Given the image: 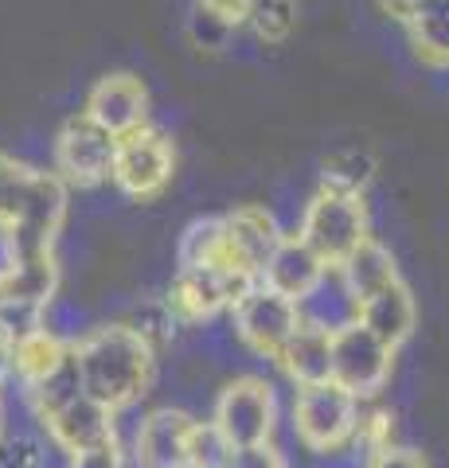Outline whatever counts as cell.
Returning <instances> with one entry per match:
<instances>
[{
  "label": "cell",
  "instance_id": "obj_1",
  "mask_svg": "<svg viewBox=\"0 0 449 468\" xmlns=\"http://www.w3.org/2000/svg\"><path fill=\"white\" fill-rule=\"evenodd\" d=\"M70 359L86 399L122 414L141 402L156 375V351L129 324H94L70 340Z\"/></svg>",
  "mask_w": 449,
  "mask_h": 468
},
{
  "label": "cell",
  "instance_id": "obj_2",
  "mask_svg": "<svg viewBox=\"0 0 449 468\" xmlns=\"http://www.w3.org/2000/svg\"><path fill=\"white\" fill-rule=\"evenodd\" d=\"M67 218V184L55 172L24 168L20 187L12 196L5 223L16 234L20 258L27 254H55V239Z\"/></svg>",
  "mask_w": 449,
  "mask_h": 468
},
{
  "label": "cell",
  "instance_id": "obj_3",
  "mask_svg": "<svg viewBox=\"0 0 449 468\" xmlns=\"http://www.w3.org/2000/svg\"><path fill=\"white\" fill-rule=\"evenodd\" d=\"M211 430L223 437L227 449L270 445L278 430V394L262 375H239L219 390L211 414Z\"/></svg>",
  "mask_w": 449,
  "mask_h": 468
},
{
  "label": "cell",
  "instance_id": "obj_4",
  "mask_svg": "<svg viewBox=\"0 0 449 468\" xmlns=\"http://www.w3.org/2000/svg\"><path fill=\"white\" fill-rule=\"evenodd\" d=\"M359 402L337 383H316V387H297L294 399V433L316 457H332L356 441L359 426Z\"/></svg>",
  "mask_w": 449,
  "mask_h": 468
},
{
  "label": "cell",
  "instance_id": "obj_5",
  "mask_svg": "<svg viewBox=\"0 0 449 468\" xmlns=\"http://www.w3.org/2000/svg\"><path fill=\"white\" fill-rule=\"evenodd\" d=\"M297 239L325 261L328 270H337L340 261L356 250L368 234V207L364 196H344V192H316L301 218Z\"/></svg>",
  "mask_w": 449,
  "mask_h": 468
},
{
  "label": "cell",
  "instance_id": "obj_6",
  "mask_svg": "<svg viewBox=\"0 0 449 468\" xmlns=\"http://www.w3.org/2000/svg\"><path fill=\"white\" fill-rule=\"evenodd\" d=\"M172 168H176L172 141L161 133V129L141 125L134 133L118 137V144H113L110 180L122 196L144 203V199H156L172 184Z\"/></svg>",
  "mask_w": 449,
  "mask_h": 468
},
{
  "label": "cell",
  "instance_id": "obj_7",
  "mask_svg": "<svg viewBox=\"0 0 449 468\" xmlns=\"http://www.w3.org/2000/svg\"><path fill=\"white\" fill-rule=\"evenodd\" d=\"M230 324H235V335L254 356L278 359L282 347L294 340V332L301 328V313H297V301H289L282 292L266 289L262 282H254L230 304Z\"/></svg>",
  "mask_w": 449,
  "mask_h": 468
},
{
  "label": "cell",
  "instance_id": "obj_8",
  "mask_svg": "<svg viewBox=\"0 0 449 468\" xmlns=\"http://www.w3.org/2000/svg\"><path fill=\"white\" fill-rule=\"evenodd\" d=\"M390 367H395V351L380 344L368 328L347 324L332 332V375L328 383L347 390L356 402H368L375 394H383L390 383Z\"/></svg>",
  "mask_w": 449,
  "mask_h": 468
},
{
  "label": "cell",
  "instance_id": "obj_9",
  "mask_svg": "<svg viewBox=\"0 0 449 468\" xmlns=\"http://www.w3.org/2000/svg\"><path fill=\"white\" fill-rule=\"evenodd\" d=\"M113 144L118 137L98 129L86 113H75L55 137V176L70 187H98L110 180Z\"/></svg>",
  "mask_w": 449,
  "mask_h": 468
},
{
  "label": "cell",
  "instance_id": "obj_10",
  "mask_svg": "<svg viewBox=\"0 0 449 468\" xmlns=\"http://www.w3.org/2000/svg\"><path fill=\"white\" fill-rule=\"evenodd\" d=\"M246 289H251V282H242L223 266L176 270L165 304L176 316V324H204V320H215L223 309H230Z\"/></svg>",
  "mask_w": 449,
  "mask_h": 468
},
{
  "label": "cell",
  "instance_id": "obj_11",
  "mask_svg": "<svg viewBox=\"0 0 449 468\" xmlns=\"http://www.w3.org/2000/svg\"><path fill=\"white\" fill-rule=\"evenodd\" d=\"M282 230L273 215L262 207H235L223 215V270H230L242 282H262V270L270 254L278 250Z\"/></svg>",
  "mask_w": 449,
  "mask_h": 468
},
{
  "label": "cell",
  "instance_id": "obj_12",
  "mask_svg": "<svg viewBox=\"0 0 449 468\" xmlns=\"http://www.w3.org/2000/svg\"><path fill=\"white\" fill-rule=\"evenodd\" d=\"M43 433L55 449H63L67 457H79V452L102 449V445H118V414L110 406L75 394L70 402H63L59 410H51L48 418H39Z\"/></svg>",
  "mask_w": 449,
  "mask_h": 468
},
{
  "label": "cell",
  "instance_id": "obj_13",
  "mask_svg": "<svg viewBox=\"0 0 449 468\" xmlns=\"http://www.w3.org/2000/svg\"><path fill=\"white\" fill-rule=\"evenodd\" d=\"M199 421L176 406H161L134 433V464L137 468H192V437Z\"/></svg>",
  "mask_w": 449,
  "mask_h": 468
},
{
  "label": "cell",
  "instance_id": "obj_14",
  "mask_svg": "<svg viewBox=\"0 0 449 468\" xmlns=\"http://www.w3.org/2000/svg\"><path fill=\"white\" fill-rule=\"evenodd\" d=\"M98 129H106L110 137H125L134 129L149 125V90L137 75H106L94 82V90L86 94L82 110Z\"/></svg>",
  "mask_w": 449,
  "mask_h": 468
},
{
  "label": "cell",
  "instance_id": "obj_15",
  "mask_svg": "<svg viewBox=\"0 0 449 468\" xmlns=\"http://www.w3.org/2000/svg\"><path fill=\"white\" fill-rule=\"evenodd\" d=\"M356 324L368 328L375 340L387 344L390 351H399L414 335V324H418V304L411 297V289L402 282H395V285L380 289L375 297L359 301L356 304Z\"/></svg>",
  "mask_w": 449,
  "mask_h": 468
},
{
  "label": "cell",
  "instance_id": "obj_16",
  "mask_svg": "<svg viewBox=\"0 0 449 468\" xmlns=\"http://www.w3.org/2000/svg\"><path fill=\"white\" fill-rule=\"evenodd\" d=\"M325 273H328V266L297 239V234H282L278 250L270 254L266 270H262V285L282 292V297H289V301H301Z\"/></svg>",
  "mask_w": 449,
  "mask_h": 468
},
{
  "label": "cell",
  "instance_id": "obj_17",
  "mask_svg": "<svg viewBox=\"0 0 449 468\" xmlns=\"http://www.w3.org/2000/svg\"><path fill=\"white\" fill-rule=\"evenodd\" d=\"M337 277H340V285L347 289V297L359 304V301L375 297L380 289H387V285L399 282V261H395V254H390L383 242L364 239V242H359L356 250L337 266Z\"/></svg>",
  "mask_w": 449,
  "mask_h": 468
},
{
  "label": "cell",
  "instance_id": "obj_18",
  "mask_svg": "<svg viewBox=\"0 0 449 468\" xmlns=\"http://www.w3.org/2000/svg\"><path fill=\"white\" fill-rule=\"evenodd\" d=\"M67 359H70V340L51 328H36L20 335V340H12V375L20 378L24 390L51 378Z\"/></svg>",
  "mask_w": 449,
  "mask_h": 468
},
{
  "label": "cell",
  "instance_id": "obj_19",
  "mask_svg": "<svg viewBox=\"0 0 449 468\" xmlns=\"http://www.w3.org/2000/svg\"><path fill=\"white\" fill-rule=\"evenodd\" d=\"M273 363H278V367L289 375V383H294V387L328 383V375H332V335L301 324L294 332V340L282 347V356Z\"/></svg>",
  "mask_w": 449,
  "mask_h": 468
},
{
  "label": "cell",
  "instance_id": "obj_20",
  "mask_svg": "<svg viewBox=\"0 0 449 468\" xmlns=\"http://www.w3.org/2000/svg\"><path fill=\"white\" fill-rule=\"evenodd\" d=\"M297 313H301V324L305 328L328 332V335L347 328V324H356V301L347 297V289L340 285L337 270H328L321 282L297 301Z\"/></svg>",
  "mask_w": 449,
  "mask_h": 468
},
{
  "label": "cell",
  "instance_id": "obj_21",
  "mask_svg": "<svg viewBox=\"0 0 449 468\" xmlns=\"http://www.w3.org/2000/svg\"><path fill=\"white\" fill-rule=\"evenodd\" d=\"M418 55L433 67H449V0H426L407 20Z\"/></svg>",
  "mask_w": 449,
  "mask_h": 468
},
{
  "label": "cell",
  "instance_id": "obj_22",
  "mask_svg": "<svg viewBox=\"0 0 449 468\" xmlns=\"http://www.w3.org/2000/svg\"><path fill=\"white\" fill-rule=\"evenodd\" d=\"M180 270H204V266H223V215H208L187 223L176 246Z\"/></svg>",
  "mask_w": 449,
  "mask_h": 468
},
{
  "label": "cell",
  "instance_id": "obj_23",
  "mask_svg": "<svg viewBox=\"0 0 449 468\" xmlns=\"http://www.w3.org/2000/svg\"><path fill=\"white\" fill-rule=\"evenodd\" d=\"M375 176V156L364 149H340L321 165V187L325 192L344 196H364V187Z\"/></svg>",
  "mask_w": 449,
  "mask_h": 468
},
{
  "label": "cell",
  "instance_id": "obj_24",
  "mask_svg": "<svg viewBox=\"0 0 449 468\" xmlns=\"http://www.w3.org/2000/svg\"><path fill=\"white\" fill-rule=\"evenodd\" d=\"M246 20H251L258 39L282 43V39H289V32H294V24H297V0H251Z\"/></svg>",
  "mask_w": 449,
  "mask_h": 468
},
{
  "label": "cell",
  "instance_id": "obj_25",
  "mask_svg": "<svg viewBox=\"0 0 449 468\" xmlns=\"http://www.w3.org/2000/svg\"><path fill=\"white\" fill-rule=\"evenodd\" d=\"M125 324L134 328L141 340L156 351V356H161V351L172 344V335H176V316L168 313V304H165V301H144L141 309L125 320Z\"/></svg>",
  "mask_w": 449,
  "mask_h": 468
},
{
  "label": "cell",
  "instance_id": "obj_26",
  "mask_svg": "<svg viewBox=\"0 0 449 468\" xmlns=\"http://www.w3.org/2000/svg\"><path fill=\"white\" fill-rule=\"evenodd\" d=\"M0 468H48V445L36 433H5L0 437Z\"/></svg>",
  "mask_w": 449,
  "mask_h": 468
},
{
  "label": "cell",
  "instance_id": "obj_27",
  "mask_svg": "<svg viewBox=\"0 0 449 468\" xmlns=\"http://www.w3.org/2000/svg\"><path fill=\"white\" fill-rule=\"evenodd\" d=\"M390 437H395V414H390V410H371V414H359L356 445H364L368 457L390 449Z\"/></svg>",
  "mask_w": 449,
  "mask_h": 468
},
{
  "label": "cell",
  "instance_id": "obj_28",
  "mask_svg": "<svg viewBox=\"0 0 449 468\" xmlns=\"http://www.w3.org/2000/svg\"><path fill=\"white\" fill-rule=\"evenodd\" d=\"M227 445L223 437L211 430V421H199L192 437V468H223L227 464Z\"/></svg>",
  "mask_w": 449,
  "mask_h": 468
},
{
  "label": "cell",
  "instance_id": "obj_29",
  "mask_svg": "<svg viewBox=\"0 0 449 468\" xmlns=\"http://www.w3.org/2000/svg\"><path fill=\"white\" fill-rule=\"evenodd\" d=\"M223 468H289V464L270 441V445H254V449H230Z\"/></svg>",
  "mask_w": 449,
  "mask_h": 468
},
{
  "label": "cell",
  "instance_id": "obj_30",
  "mask_svg": "<svg viewBox=\"0 0 449 468\" xmlns=\"http://www.w3.org/2000/svg\"><path fill=\"white\" fill-rule=\"evenodd\" d=\"M187 32H192L196 43H204V48H223V39H227L230 27L223 20H215L211 12L196 8V16H192V24H187Z\"/></svg>",
  "mask_w": 449,
  "mask_h": 468
},
{
  "label": "cell",
  "instance_id": "obj_31",
  "mask_svg": "<svg viewBox=\"0 0 449 468\" xmlns=\"http://www.w3.org/2000/svg\"><path fill=\"white\" fill-rule=\"evenodd\" d=\"M368 468H430L426 457L418 449H407V445H390L383 452L368 457Z\"/></svg>",
  "mask_w": 449,
  "mask_h": 468
},
{
  "label": "cell",
  "instance_id": "obj_32",
  "mask_svg": "<svg viewBox=\"0 0 449 468\" xmlns=\"http://www.w3.org/2000/svg\"><path fill=\"white\" fill-rule=\"evenodd\" d=\"M67 468H125L122 445H102L91 452H79V457H67Z\"/></svg>",
  "mask_w": 449,
  "mask_h": 468
},
{
  "label": "cell",
  "instance_id": "obj_33",
  "mask_svg": "<svg viewBox=\"0 0 449 468\" xmlns=\"http://www.w3.org/2000/svg\"><path fill=\"white\" fill-rule=\"evenodd\" d=\"M199 8L211 12L215 20H223L227 27H239L251 12V0H199Z\"/></svg>",
  "mask_w": 449,
  "mask_h": 468
},
{
  "label": "cell",
  "instance_id": "obj_34",
  "mask_svg": "<svg viewBox=\"0 0 449 468\" xmlns=\"http://www.w3.org/2000/svg\"><path fill=\"white\" fill-rule=\"evenodd\" d=\"M20 176H24V165H16V160H12V156L0 153V218H5V211H8L12 196H16Z\"/></svg>",
  "mask_w": 449,
  "mask_h": 468
},
{
  "label": "cell",
  "instance_id": "obj_35",
  "mask_svg": "<svg viewBox=\"0 0 449 468\" xmlns=\"http://www.w3.org/2000/svg\"><path fill=\"white\" fill-rule=\"evenodd\" d=\"M20 266V246H16V234H12V227L0 218V285L8 282L12 273H16Z\"/></svg>",
  "mask_w": 449,
  "mask_h": 468
},
{
  "label": "cell",
  "instance_id": "obj_36",
  "mask_svg": "<svg viewBox=\"0 0 449 468\" xmlns=\"http://www.w3.org/2000/svg\"><path fill=\"white\" fill-rule=\"evenodd\" d=\"M380 5H383V12H387V16H395V20H402V24H407V20L414 16V12L426 5V0H380Z\"/></svg>",
  "mask_w": 449,
  "mask_h": 468
},
{
  "label": "cell",
  "instance_id": "obj_37",
  "mask_svg": "<svg viewBox=\"0 0 449 468\" xmlns=\"http://www.w3.org/2000/svg\"><path fill=\"white\" fill-rule=\"evenodd\" d=\"M8 375H12V340L0 332V387H5Z\"/></svg>",
  "mask_w": 449,
  "mask_h": 468
},
{
  "label": "cell",
  "instance_id": "obj_38",
  "mask_svg": "<svg viewBox=\"0 0 449 468\" xmlns=\"http://www.w3.org/2000/svg\"><path fill=\"white\" fill-rule=\"evenodd\" d=\"M8 430H5V399H0V437H5Z\"/></svg>",
  "mask_w": 449,
  "mask_h": 468
}]
</instances>
